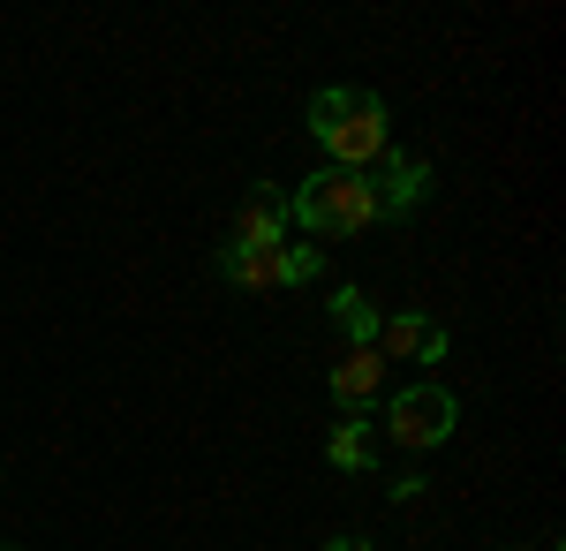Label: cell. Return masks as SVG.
I'll return each mask as SVG.
<instances>
[{
    "mask_svg": "<svg viewBox=\"0 0 566 551\" xmlns=\"http://www.w3.org/2000/svg\"><path fill=\"white\" fill-rule=\"evenodd\" d=\"M310 136H317V152H325L340 174H370L392 152V114H386L378 91L325 84L317 98H310Z\"/></svg>",
    "mask_w": 566,
    "mask_h": 551,
    "instance_id": "cell-1",
    "label": "cell"
},
{
    "mask_svg": "<svg viewBox=\"0 0 566 551\" xmlns=\"http://www.w3.org/2000/svg\"><path fill=\"white\" fill-rule=\"evenodd\" d=\"M287 227H310V235H363L378 227V197H370V174H340V167H317L287 197Z\"/></svg>",
    "mask_w": 566,
    "mask_h": 551,
    "instance_id": "cell-2",
    "label": "cell"
},
{
    "mask_svg": "<svg viewBox=\"0 0 566 551\" xmlns=\"http://www.w3.org/2000/svg\"><path fill=\"white\" fill-rule=\"evenodd\" d=\"M461 424V401L446 385H400V401H386V438L400 454H438Z\"/></svg>",
    "mask_w": 566,
    "mask_h": 551,
    "instance_id": "cell-3",
    "label": "cell"
},
{
    "mask_svg": "<svg viewBox=\"0 0 566 551\" xmlns=\"http://www.w3.org/2000/svg\"><path fill=\"white\" fill-rule=\"evenodd\" d=\"M438 189L431 159H408V152H386L378 159V174H370V197H378V219H408L423 197Z\"/></svg>",
    "mask_w": 566,
    "mask_h": 551,
    "instance_id": "cell-4",
    "label": "cell"
},
{
    "mask_svg": "<svg viewBox=\"0 0 566 551\" xmlns=\"http://www.w3.org/2000/svg\"><path fill=\"white\" fill-rule=\"evenodd\" d=\"M333 401H340V416H370L378 401H386V355L378 347H340V363H333Z\"/></svg>",
    "mask_w": 566,
    "mask_h": 551,
    "instance_id": "cell-5",
    "label": "cell"
},
{
    "mask_svg": "<svg viewBox=\"0 0 566 551\" xmlns=\"http://www.w3.org/2000/svg\"><path fill=\"white\" fill-rule=\"evenodd\" d=\"M446 347H453V333H446L438 318H423V310H392V318H378V355H408V363H446Z\"/></svg>",
    "mask_w": 566,
    "mask_h": 551,
    "instance_id": "cell-6",
    "label": "cell"
},
{
    "mask_svg": "<svg viewBox=\"0 0 566 551\" xmlns=\"http://www.w3.org/2000/svg\"><path fill=\"white\" fill-rule=\"evenodd\" d=\"M219 280L242 288V295L287 288V242H272V250H234V242H219Z\"/></svg>",
    "mask_w": 566,
    "mask_h": 551,
    "instance_id": "cell-7",
    "label": "cell"
},
{
    "mask_svg": "<svg viewBox=\"0 0 566 551\" xmlns=\"http://www.w3.org/2000/svg\"><path fill=\"white\" fill-rule=\"evenodd\" d=\"M234 250H272V242H287V197L280 189H250L242 197V212H234V235H227Z\"/></svg>",
    "mask_w": 566,
    "mask_h": 551,
    "instance_id": "cell-8",
    "label": "cell"
},
{
    "mask_svg": "<svg viewBox=\"0 0 566 551\" xmlns=\"http://www.w3.org/2000/svg\"><path fill=\"white\" fill-rule=\"evenodd\" d=\"M325 461L340 468V476H370V468H378V430L363 424V416H333V430H325Z\"/></svg>",
    "mask_w": 566,
    "mask_h": 551,
    "instance_id": "cell-9",
    "label": "cell"
},
{
    "mask_svg": "<svg viewBox=\"0 0 566 551\" xmlns=\"http://www.w3.org/2000/svg\"><path fill=\"white\" fill-rule=\"evenodd\" d=\"M325 318L348 333V347H378V310H370V295H363V288H333Z\"/></svg>",
    "mask_w": 566,
    "mask_h": 551,
    "instance_id": "cell-10",
    "label": "cell"
},
{
    "mask_svg": "<svg viewBox=\"0 0 566 551\" xmlns=\"http://www.w3.org/2000/svg\"><path fill=\"white\" fill-rule=\"evenodd\" d=\"M303 280H325V250L317 242H287V288H303Z\"/></svg>",
    "mask_w": 566,
    "mask_h": 551,
    "instance_id": "cell-11",
    "label": "cell"
},
{
    "mask_svg": "<svg viewBox=\"0 0 566 551\" xmlns=\"http://www.w3.org/2000/svg\"><path fill=\"white\" fill-rule=\"evenodd\" d=\"M423 491H431V476H416V468H408V476H392V484H386V499H392V507H416Z\"/></svg>",
    "mask_w": 566,
    "mask_h": 551,
    "instance_id": "cell-12",
    "label": "cell"
},
{
    "mask_svg": "<svg viewBox=\"0 0 566 551\" xmlns=\"http://www.w3.org/2000/svg\"><path fill=\"white\" fill-rule=\"evenodd\" d=\"M325 551H370V544H363V537H333Z\"/></svg>",
    "mask_w": 566,
    "mask_h": 551,
    "instance_id": "cell-13",
    "label": "cell"
},
{
    "mask_svg": "<svg viewBox=\"0 0 566 551\" xmlns=\"http://www.w3.org/2000/svg\"><path fill=\"white\" fill-rule=\"evenodd\" d=\"M544 551H559V544H544Z\"/></svg>",
    "mask_w": 566,
    "mask_h": 551,
    "instance_id": "cell-14",
    "label": "cell"
},
{
    "mask_svg": "<svg viewBox=\"0 0 566 551\" xmlns=\"http://www.w3.org/2000/svg\"><path fill=\"white\" fill-rule=\"evenodd\" d=\"M0 551H15V544H0Z\"/></svg>",
    "mask_w": 566,
    "mask_h": 551,
    "instance_id": "cell-15",
    "label": "cell"
}]
</instances>
